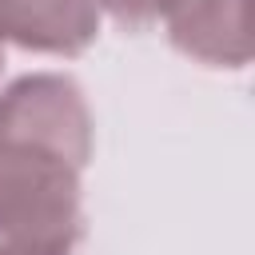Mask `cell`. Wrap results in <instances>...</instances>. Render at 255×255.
<instances>
[{
  "label": "cell",
  "mask_w": 255,
  "mask_h": 255,
  "mask_svg": "<svg viewBox=\"0 0 255 255\" xmlns=\"http://www.w3.org/2000/svg\"><path fill=\"white\" fill-rule=\"evenodd\" d=\"M96 116L76 76L24 72L0 88V247H84Z\"/></svg>",
  "instance_id": "cell-1"
},
{
  "label": "cell",
  "mask_w": 255,
  "mask_h": 255,
  "mask_svg": "<svg viewBox=\"0 0 255 255\" xmlns=\"http://www.w3.org/2000/svg\"><path fill=\"white\" fill-rule=\"evenodd\" d=\"M167 44L203 68L243 72L251 64L247 0H167L159 12Z\"/></svg>",
  "instance_id": "cell-2"
},
{
  "label": "cell",
  "mask_w": 255,
  "mask_h": 255,
  "mask_svg": "<svg viewBox=\"0 0 255 255\" xmlns=\"http://www.w3.org/2000/svg\"><path fill=\"white\" fill-rule=\"evenodd\" d=\"M96 0H0V48L76 60L100 40Z\"/></svg>",
  "instance_id": "cell-3"
},
{
  "label": "cell",
  "mask_w": 255,
  "mask_h": 255,
  "mask_svg": "<svg viewBox=\"0 0 255 255\" xmlns=\"http://www.w3.org/2000/svg\"><path fill=\"white\" fill-rule=\"evenodd\" d=\"M167 0H96L100 16H108L120 32H147L159 24Z\"/></svg>",
  "instance_id": "cell-4"
},
{
  "label": "cell",
  "mask_w": 255,
  "mask_h": 255,
  "mask_svg": "<svg viewBox=\"0 0 255 255\" xmlns=\"http://www.w3.org/2000/svg\"><path fill=\"white\" fill-rule=\"evenodd\" d=\"M0 255H84L80 247L72 251H36V247H0Z\"/></svg>",
  "instance_id": "cell-5"
}]
</instances>
